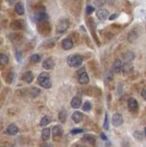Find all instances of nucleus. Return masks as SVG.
Returning a JSON list of instances; mask_svg holds the SVG:
<instances>
[{
  "mask_svg": "<svg viewBox=\"0 0 146 147\" xmlns=\"http://www.w3.org/2000/svg\"><path fill=\"white\" fill-rule=\"evenodd\" d=\"M30 61L33 63H37L40 61V54H33L30 58Z\"/></svg>",
  "mask_w": 146,
  "mask_h": 147,
  "instance_id": "7c9ffc66",
  "label": "nucleus"
},
{
  "mask_svg": "<svg viewBox=\"0 0 146 147\" xmlns=\"http://www.w3.org/2000/svg\"><path fill=\"white\" fill-rule=\"evenodd\" d=\"M42 67L46 70H51L54 67V62L53 60L51 58H47L46 60H44L42 63Z\"/></svg>",
  "mask_w": 146,
  "mask_h": 147,
  "instance_id": "9b49d317",
  "label": "nucleus"
},
{
  "mask_svg": "<svg viewBox=\"0 0 146 147\" xmlns=\"http://www.w3.org/2000/svg\"><path fill=\"white\" fill-rule=\"evenodd\" d=\"M95 4L96 5H102V4H104V2L103 1H101V2H100V1H96Z\"/></svg>",
  "mask_w": 146,
  "mask_h": 147,
  "instance_id": "c03bdc74",
  "label": "nucleus"
},
{
  "mask_svg": "<svg viewBox=\"0 0 146 147\" xmlns=\"http://www.w3.org/2000/svg\"><path fill=\"white\" fill-rule=\"evenodd\" d=\"M8 63V57L6 54L1 53L0 54V65H7Z\"/></svg>",
  "mask_w": 146,
  "mask_h": 147,
  "instance_id": "cd10ccee",
  "label": "nucleus"
},
{
  "mask_svg": "<svg viewBox=\"0 0 146 147\" xmlns=\"http://www.w3.org/2000/svg\"><path fill=\"white\" fill-rule=\"evenodd\" d=\"M77 147H86V146H85L83 144H79V145H77Z\"/></svg>",
  "mask_w": 146,
  "mask_h": 147,
  "instance_id": "a18cd8bd",
  "label": "nucleus"
},
{
  "mask_svg": "<svg viewBox=\"0 0 146 147\" xmlns=\"http://www.w3.org/2000/svg\"><path fill=\"white\" fill-rule=\"evenodd\" d=\"M97 17L100 20L104 21L109 17V12L107 10V9H98L97 11Z\"/></svg>",
  "mask_w": 146,
  "mask_h": 147,
  "instance_id": "0eeeda50",
  "label": "nucleus"
},
{
  "mask_svg": "<svg viewBox=\"0 0 146 147\" xmlns=\"http://www.w3.org/2000/svg\"><path fill=\"white\" fill-rule=\"evenodd\" d=\"M82 63H83V58L79 54H72L67 58V63L71 67H79L82 65Z\"/></svg>",
  "mask_w": 146,
  "mask_h": 147,
  "instance_id": "f257e3e1",
  "label": "nucleus"
},
{
  "mask_svg": "<svg viewBox=\"0 0 146 147\" xmlns=\"http://www.w3.org/2000/svg\"><path fill=\"white\" fill-rule=\"evenodd\" d=\"M35 20L37 21L38 23L42 22V21H48L49 20V16L48 14L45 12L44 10H40L37 13L35 14Z\"/></svg>",
  "mask_w": 146,
  "mask_h": 147,
  "instance_id": "20e7f679",
  "label": "nucleus"
},
{
  "mask_svg": "<svg viewBox=\"0 0 146 147\" xmlns=\"http://www.w3.org/2000/svg\"><path fill=\"white\" fill-rule=\"evenodd\" d=\"M123 58H124L125 63H131L132 60H134L135 58V54L133 53V52H131V51H128V52H126L124 55H123Z\"/></svg>",
  "mask_w": 146,
  "mask_h": 147,
  "instance_id": "2eb2a0df",
  "label": "nucleus"
},
{
  "mask_svg": "<svg viewBox=\"0 0 146 147\" xmlns=\"http://www.w3.org/2000/svg\"><path fill=\"white\" fill-rule=\"evenodd\" d=\"M141 96H143L144 99H146V89L144 88V87L141 89Z\"/></svg>",
  "mask_w": 146,
  "mask_h": 147,
  "instance_id": "a19ab883",
  "label": "nucleus"
},
{
  "mask_svg": "<svg viewBox=\"0 0 146 147\" xmlns=\"http://www.w3.org/2000/svg\"><path fill=\"white\" fill-rule=\"evenodd\" d=\"M39 84L42 87H43V88H46V89H50L52 87V81H51L50 78H46V79H44L42 82H40Z\"/></svg>",
  "mask_w": 146,
  "mask_h": 147,
  "instance_id": "aec40b11",
  "label": "nucleus"
},
{
  "mask_svg": "<svg viewBox=\"0 0 146 147\" xmlns=\"http://www.w3.org/2000/svg\"><path fill=\"white\" fill-rule=\"evenodd\" d=\"M38 30L40 34L48 35L52 30V26L48 21H42L38 23Z\"/></svg>",
  "mask_w": 146,
  "mask_h": 147,
  "instance_id": "f03ea898",
  "label": "nucleus"
},
{
  "mask_svg": "<svg viewBox=\"0 0 146 147\" xmlns=\"http://www.w3.org/2000/svg\"><path fill=\"white\" fill-rule=\"evenodd\" d=\"M112 68H113V72L114 73H120L122 69V62L120 60H116L115 62L113 63V65H112Z\"/></svg>",
  "mask_w": 146,
  "mask_h": 147,
  "instance_id": "dca6fc26",
  "label": "nucleus"
},
{
  "mask_svg": "<svg viewBox=\"0 0 146 147\" xmlns=\"http://www.w3.org/2000/svg\"><path fill=\"white\" fill-rule=\"evenodd\" d=\"M63 132V129L61 125H56V126H53L52 129V137H58V136H61Z\"/></svg>",
  "mask_w": 146,
  "mask_h": 147,
  "instance_id": "1a4fd4ad",
  "label": "nucleus"
},
{
  "mask_svg": "<svg viewBox=\"0 0 146 147\" xmlns=\"http://www.w3.org/2000/svg\"><path fill=\"white\" fill-rule=\"evenodd\" d=\"M105 130H108L109 124H108V114L106 112L105 113V121H104V125H103Z\"/></svg>",
  "mask_w": 146,
  "mask_h": 147,
  "instance_id": "473e14b6",
  "label": "nucleus"
},
{
  "mask_svg": "<svg viewBox=\"0 0 146 147\" xmlns=\"http://www.w3.org/2000/svg\"><path fill=\"white\" fill-rule=\"evenodd\" d=\"M54 45H55V40H49L45 42V46H47V47H49V48L54 47Z\"/></svg>",
  "mask_w": 146,
  "mask_h": 147,
  "instance_id": "f704fd0d",
  "label": "nucleus"
},
{
  "mask_svg": "<svg viewBox=\"0 0 146 147\" xmlns=\"http://www.w3.org/2000/svg\"><path fill=\"white\" fill-rule=\"evenodd\" d=\"M122 147H130L129 142H128L127 141H123V142H122Z\"/></svg>",
  "mask_w": 146,
  "mask_h": 147,
  "instance_id": "37998d69",
  "label": "nucleus"
},
{
  "mask_svg": "<svg viewBox=\"0 0 146 147\" xmlns=\"http://www.w3.org/2000/svg\"><path fill=\"white\" fill-rule=\"evenodd\" d=\"M16 56H17V61L20 62L21 61V58H22V55L20 52H17L16 53Z\"/></svg>",
  "mask_w": 146,
  "mask_h": 147,
  "instance_id": "58836bf2",
  "label": "nucleus"
},
{
  "mask_svg": "<svg viewBox=\"0 0 146 147\" xmlns=\"http://www.w3.org/2000/svg\"><path fill=\"white\" fill-rule=\"evenodd\" d=\"M100 136H101V139L103 140V141H108V137H107V135L106 134H104V133H101V134H100Z\"/></svg>",
  "mask_w": 146,
  "mask_h": 147,
  "instance_id": "79ce46f5",
  "label": "nucleus"
},
{
  "mask_svg": "<svg viewBox=\"0 0 146 147\" xmlns=\"http://www.w3.org/2000/svg\"><path fill=\"white\" fill-rule=\"evenodd\" d=\"M13 79H14V74H13L12 72L8 73V75H7V82L8 83V84H10V83H12Z\"/></svg>",
  "mask_w": 146,
  "mask_h": 147,
  "instance_id": "c9c22d12",
  "label": "nucleus"
},
{
  "mask_svg": "<svg viewBox=\"0 0 146 147\" xmlns=\"http://www.w3.org/2000/svg\"><path fill=\"white\" fill-rule=\"evenodd\" d=\"M113 80V73L112 72H107L104 75V83L108 84V83L111 82Z\"/></svg>",
  "mask_w": 146,
  "mask_h": 147,
  "instance_id": "a878e982",
  "label": "nucleus"
},
{
  "mask_svg": "<svg viewBox=\"0 0 146 147\" xmlns=\"http://www.w3.org/2000/svg\"><path fill=\"white\" fill-rule=\"evenodd\" d=\"M94 7L92 6H87L86 7V9H85V13H86V15H90V14H92L94 12Z\"/></svg>",
  "mask_w": 146,
  "mask_h": 147,
  "instance_id": "e433bc0d",
  "label": "nucleus"
},
{
  "mask_svg": "<svg viewBox=\"0 0 146 147\" xmlns=\"http://www.w3.org/2000/svg\"><path fill=\"white\" fill-rule=\"evenodd\" d=\"M83 114H82L81 112L79 111H75L74 113H73L72 115V119L74 121L75 123H79L82 119H83Z\"/></svg>",
  "mask_w": 146,
  "mask_h": 147,
  "instance_id": "a211bd4d",
  "label": "nucleus"
},
{
  "mask_svg": "<svg viewBox=\"0 0 146 147\" xmlns=\"http://www.w3.org/2000/svg\"><path fill=\"white\" fill-rule=\"evenodd\" d=\"M51 137V130L49 128H44L42 131V138L43 141H47Z\"/></svg>",
  "mask_w": 146,
  "mask_h": 147,
  "instance_id": "5701e85b",
  "label": "nucleus"
},
{
  "mask_svg": "<svg viewBox=\"0 0 146 147\" xmlns=\"http://www.w3.org/2000/svg\"><path fill=\"white\" fill-rule=\"evenodd\" d=\"M83 131H84L83 129H74V130L71 131V133L75 135V134H78V133H82Z\"/></svg>",
  "mask_w": 146,
  "mask_h": 147,
  "instance_id": "4c0bfd02",
  "label": "nucleus"
},
{
  "mask_svg": "<svg viewBox=\"0 0 146 147\" xmlns=\"http://www.w3.org/2000/svg\"><path fill=\"white\" fill-rule=\"evenodd\" d=\"M137 39H138V34H137V32L135 30H131L129 32V34H128V40H129L130 42L133 43Z\"/></svg>",
  "mask_w": 146,
  "mask_h": 147,
  "instance_id": "412c9836",
  "label": "nucleus"
},
{
  "mask_svg": "<svg viewBox=\"0 0 146 147\" xmlns=\"http://www.w3.org/2000/svg\"><path fill=\"white\" fill-rule=\"evenodd\" d=\"M40 93V90L37 87H31L30 90V94L31 95L32 98H36V96H38Z\"/></svg>",
  "mask_w": 146,
  "mask_h": 147,
  "instance_id": "c85d7f7f",
  "label": "nucleus"
},
{
  "mask_svg": "<svg viewBox=\"0 0 146 147\" xmlns=\"http://www.w3.org/2000/svg\"><path fill=\"white\" fill-rule=\"evenodd\" d=\"M133 137L135 138L136 140H138V141H141L143 139V137H144V134H143V131H135L133 132Z\"/></svg>",
  "mask_w": 146,
  "mask_h": 147,
  "instance_id": "c756f323",
  "label": "nucleus"
},
{
  "mask_svg": "<svg viewBox=\"0 0 146 147\" xmlns=\"http://www.w3.org/2000/svg\"><path fill=\"white\" fill-rule=\"evenodd\" d=\"M45 147H52V144H46V145H45Z\"/></svg>",
  "mask_w": 146,
  "mask_h": 147,
  "instance_id": "49530a36",
  "label": "nucleus"
},
{
  "mask_svg": "<svg viewBox=\"0 0 146 147\" xmlns=\"http://www.w3.org/2000/svg\"><path fill=\"white\" fill-rule=\"evenodd\" d=\"M68 28H69V21L66 18H63V20H61L57 23L56 30L59 33H63V32L67 30Z\"/></svg>",
  "mask_w": 146,
  "mask_h": 147,
  "instance_id": "7ed1b4c3",
  "label": "nucleus"
},
{
  "mask_svg": "<svg viewBox=\"0 0 146 147\" xmlns=\"http://www.w3.org/2000/svg\"><path fill=\"white\" fill-rule=\"evenodd\" d=\"M123 123V118L120 113H115L112 116V124L114 127H120Z\"/></svg>",
  "mask_w": 146,
  "mask_h": 147,
  "instance_id": "423d86ee",
  "label": "nucleus"
},
{
  "mask_svg": "<svg viewBox=\"0 0 146 147\" xmlns=\"http://www.w3.org/2000/svg\"><path fill=\"white\" fill-rule=\"evenodd\" d=\"M74 46V41L71 38H65L62 41V47L65 50H70Z\"/></svg>",
  "mask_w": 146,
  "mask_h": 147,
  "instance_id": "6e6552de",
  "label": "nucleus"
},
{
  "mask_svg": "<svg viewBox=\"0 0 146 147\" xmlns=\"http://www.w3.org/2000/svg\"><path fill=\"white\" fill-rule=\"evenodd\" d=\"M46 78H50V75L48 73H42L40 75L38 76V82L40 83V82H42V80H44V79H46Z\"/></svg>",
  "mask_w": 146,
  "mask_h": 147,
  "instance_id": "2f4dec72",
  "label": "nucleus"
},
{
  "mask_svg": "<svg viewBox=\"0 0 146 147\" xmlns=\"http://www.w3.org/2000/svg\"><path fill=\"white\" fill-rule=\"evenodd\" d=\"M78 82L80 83V84L82 85H85L87 84V83L89 82V77H88V75L86 72H84L79 75L78 76Z\"/></svg>",
  "mask_w": 146,
  "mask_h": 147,
  "instance_id": "4468645a",
  "label": "nucleus"
},
{
  "mask_svg": "<svg viewBox=\"0 0 146 147\" xmlns=\"http://www.w3.org/2000/svg\"><path fill=\"white\" fill-rule=\"evenodd\" d=\"M121 70H123V72L125 74H130L132 72V70H133V66H132L131 63H125L124 64H122Z\"/></svg>",
  "mask_w": 146,
  "mask_h": 147,
  "instance_id": "4be33fe9",
  "label": "nucleus"
},
{
  "mask_svg": "<svg viewBox=\"0 0 146 147\" xmlns=\"http://www.w3.org/2000/svg\"><path fill=\"white\" fill-rule=\"evenodd\" d=\"M81 105H82V100H81L80 98H78V96H75V98H73L72 101H71V106L74 109L80 108Z\"/></svg>",
  "mask_w": 146,
  "mask_h": 147,
  "instance_id": "f3484780",
  "label": "nucleus"
},
{
  "mask_svg": "<svg viewBox=\"0 0 146 147\" xmlns=\"http://www.w3.org/2000/svg\"><path fill=\"white\" fill-rule=\"evenodd\" d=\"M118 14H117V13H115V14H113V15L109 16V17H108V18H109V20H115V18L118 17Z\"/></svg>",
  "mask_w": 146,
  "mask_h": 147,
  "instance_id": "ea45409f",
  "label": "nucleus"
},
{
  "mask_svg": "<svg viewBox=\"0 0 146 147\" xmlns=\"http://www.w3.org/2000/svg\"><path fill=\"white\" fill-rule=\"evenodd\" d=\"M33 78H34L33 73L30 72V71L26 72L24 75L22 76V79H23L24 82L27 83V84H30V83L33 81Z\"/></svg>",
  "mask_w": 146,
  "mask_h": 147,
  "instance_id": "ddd939ff",
  "label": "nucleus"
},
{
  "mask_svg": "<svg viewBox=\"0 0 146 147\" xmlns=\"http://www.w3.org/2000/svg\"><path fill=\"white\" fill-rule=\"evenodd\" d=\"M84 140L91 145H94L96 144V137L93 134H85Z\"/></svg>",
  "mask_w": 146,
  "mask_h": 147,
  "instance_id": "6ab92c4d",
  "label": "nucleus"
},
{
  "mask_svg": "<svg viewBox=\"0 0 146 147\" xmlns=\"http://www.w3.org/2000/svg\"><path fill=\"white\" fill-rule=\"evenodd\" d=\"M58 118H59V121H60L62 123H65L66 121V119H67V111L66 110H61V111L59 112Z\"/></svg>",
  "mask_w": 146,
  "mask_h": 147,
  "instance_id": "393cba45",
  "label": "nucleus"
},
{
  "mask_svg": "<svg viewBox=\"0 0 146 147\" xmlns=\"http://www.w3.org/2000/svg\"><path fill=\"white\" fill-rule=\"evenodd\" d=\"M128 109L131 112H136L139 109V105L134 98H130L128 99Z\"/></svg>",
  "mask_w": 146,
  "mask_h": 147,
  "instance_id": "39448f33",
  "label": "nucleus"
},
{
  "mask_svg": "<svg viewBox=\"0 0 146 147\" xmlns=\"http://www.w3.org/2000/svg\"><path fill=\"white\" fill-rule=\"evenodd\" d=\"M51 121H52L51 117H50V116H44L42 119V121H40V126L45 128V126H47L48 124L51 123Z\"/></svg>",
  "mask_w": 146,
  "mask_h": 147,
  "instance_id": "bb28decb",
  "label": "nucleus"
},
{
  "mask_svg": "<svg viewBox=\"0 0 146 147\" xmlns=\"http://www.w3.org/2000/svg\"><path fill=\"white\" fill-rule=\"evenodd\" d=\"M23 26H24V23H23V20H14V21H12L10 24L11 29L13 30H22L23 29Z\"/></svg>",
  "mask_w": 146,
  "mask_h": 147,
  "instance_id": "9d476101",
  "label": "nucleus"
},
{
  "mask_svg": "<svg viewBox=\"0 0 146 147\" xmlns=\"http://www.w3.org/2000/svg\"><path fill=\"white\" fill-rule=\"evenodd\" d=\"M24 7H23V5H22L20 2H19V3H17L16 5H15V12L17 14V15H20V16H21V15H23L24 14Z\"/></svg>",
  "mask_w": 146,
  "mask_h": 147,
  "instance_id": "b1692460",
  "label": "nucleus"
},
{
  "mask_svg": "<svg viewBox=\"0 0 146 147\" xmlns=\"http://www.w3.org/2000/svg\"><path fill=\"white\" fill-rule=\"evenodd\" d=\"M91 108H92L91 103L89 102V101H85V104L83 105V110H84V111H89V110L91 109Z\"/></svg>",
  "mask_w": 146,
  "mask_h": 147,
  "instance_id": "72a5a7b5",
  "label": "nucleus"
},
{
  "mask_svg": "<svg viewBox=\"0 0 146 147\" xmlns=\"http://www.w3.org/2000/svg\"><path fill=\"white\" fill-rule=\"evenodd\" d=\"M6 131L7 134H9V135H15L19 132V128H17V126L15 125V124H10V125H8L7 127Z\"/></svg>",
  "mask_w": 146,
  "mask_h": 147,
  "instance_id": "f8f14e48",
  "label": "nucleus"
}]
</instances>
